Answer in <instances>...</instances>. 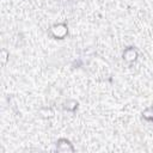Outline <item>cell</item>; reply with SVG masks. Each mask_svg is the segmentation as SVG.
<instances>
[{
	"label": "cell",
	"mask_w": 153,
	"mask_h": 153,
	"mask_svg": "<svg viewBox=\"0 0 153 153\" xmlns=\"http://www.w3.org/2000/svg\"><path fill=\"white\" fill-rule=\"evenodd\" d=\"M53 33L56 38H62L65 37V35L67 33V26L63 25V24H59V25H55L53 26Z\"/></svg>",
	"instance_id": "1"
},
{
	"label": "cell",
	"mask_w": 153,
	"mask_h": 153,
	"mask_svg": "<svg viewBox=\"0 0 153 153\" xmlns=\"http://www.w3.org/2000/svg\"><path fill=\"white\" fill-rule=\"evenodd\" d=\"M142 115H143V117H145L146 120H149V121H153V108H149V109H147V110H145Z\"/></svg>",
	"instance_id": "4"
},
{
	"label": "cell",
	"mask_w": 153,
	"mask_h": 153,
	"mask_svg": "<svg viewBox=\"0 0 153 153\" xmlns=\"http://www.w3.org/2000/svg\"><path fill=\"white\" fill-rule=\"evenodd\" d=\"M62 141H63V143H61V141L59 140V142H57V145H56V147H57L59 151H61V152H66V151H73V149H74L73 146H72V143H71L68 140L62 139Z\"/></svg>",
	"instance_id": "2"
},
{
	"label": "cell",
	"mask_w": 153,
	"mask_h": 153,
	"mask_svg": "<svg viewBox=\"0 0 153 153\" xmlns=\"http://www.w3.org/2000/svg\"><path fill=\"white\" fill-rule=\"evenodd\" d=\"M124 57H126V60H129V61L135 60V57H136V53H135V50L131 49V48L127 49V50L124 51Z\"/></svg>",
	"instance_id": "3"
}]
</instances>
